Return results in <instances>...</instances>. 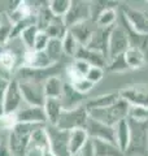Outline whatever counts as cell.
Wrapping results in <instances>:
<instances>
[{
	"label": "cell",
	"instance_id": "obj_33",
	"mask_svg": "<svg viewBox=\"0 0 148 156\" xmlns=\"http://www.w3.org/2000/svg\"><path fill=\"white\" fill-rule=\"evenodd\" d=\"M105 69L111 73H125V72H129L130 68L126 64L125 56L121 55V56H117L108 61V65Z\"/></svg>",
	"mask_w": 148,
	"mask_h": 156
},
{
	"label": "cell",
	"instance_id": "obj_25",
	"mask_svg": "<svg viewBox=\"0 0 148 156\" xmlns=\"http://www.w3.org/2000/svg\"><path fill=\"white\" fill-rule=\"evenodd\" d=\"M95 156H125L116 143L101 139H91Z\"/></svg>",
	"mask_w": 148,
	"mask_h": 156
},
{
	"label": "cell",
	"instance_id": "obj_22",
	"mask_svg": "<svg viewBox=\"0 0 148 156\" xmlns=\"http://www.w3.org/2000/svg\"><path fill=\"white\" fill-rule=\"evenodd\" d=\"M115 139H116V144L118 146L123 155H125V151L129 146L130 142V125H129V120L125 119L120 121L118 124H116L115 126Z\"/></svg>",
	"mask_w": 148,
	"mask_h": 156
},
{
	"label": "cell",
	"instance_id": "obj_21",
	"mask_svg": "<svg viewBox=\"0 0 148 156\" xmlns=\"http://www.w3.org/2000/svg\"><path fill=\"white\" fill-rule=\"evenodd\" d=\"M44 112L47 116V125L56 126L58 120L64 112V107L60 99H53V98H47L43 104Z\"/></svg>",
	"mask_w": 148,
	"mask_h": 156
},
{
	"label": "cell",
	"instance_id": "obj_7",
	"mask_svg": "<svg viewBox=\"0 0 148 156\" xmlns=\"http://www.w3.org/2000/svg\"><path fill=\"white\" fill-rule=\"evenodd\" d=\"M46 130L49 139V151L55 156H72L69 152V131L52 125H46Z\"/></svg>",
	"mask_w": 148,
	"mask_h": 156
},
{
	"label": "cell",
	"instance_id": "obj_14",
	"mask_svg": "<svg viewBox=\"0 0 148 156\" xmlns=\"http://www.w3.org/2000/svg\"><path fill=\"white\" fill-rule=\"evenodd\" d=\"M96 29H97L96 22L91 18V20H87V21H83V22L77 23V25L70 26L68 30L74 38H76L78 44L82 46V47H86Z\"/></svg>",
	"mask_w": 148,
	"mask_h": 156
},
{
	"label": "cell",
	"instance_id": "obj_26",
	"mask_svg": "<svg viewBox=\"0 0 148 156\" xmlns=\"http://www.w3.org/2000/svg\"><path fill=\"white\" fill-rule=\"evenodd\" d=\"M88 140H90V136L85 129H76L69 131V152L70 155L81 151L87 144Z\"/></svg>",
	"mask_w": 148,
	"mask_h": 156
},
{
	"label": "cell",
	"instance_id": "obj_39",
	"mask_svg": "<svg viewBox=\"0 0 148 156\" xmlns=\"http://www.w3.org/2000/svg\"><path fill=\"white\" fill-rule=\"evenodd\" d=\"M9 82H11L9 80H5V78L0 77V100L2 101H3V98H4V95H5V92H7Z\"/></svg>",
	"mask_w": 148,
	"mask_h": 156
},
{
	"label": "cell",
	"instance_id": "obj_9",
	"mask_svg": "<svg viewBox=\"0 0 148 156\" xmlns=\"http://www.w3.org/2000/svg\"><path fill=\"white\" fill-rule=\"evenodd\" d=\"M92 18V8L91 2H83V0H70V7L66 14L64 16V21H65L68 29L77 25L79 22L87 21V20Z\"/></svg>",
	"mask_w": 148,
	"mask_h": 156
},
{
	"label": "cell",
	"instance_id": "obj_40",
	"mask_svg": "<svg viewBox=\"0 0 148 156\" xmlns=\"http://www.w3.org/2000/svg\"><path fill=\"white\" fill-rule=\"evenodd\" d=\"M8 131H9V130H3V131H0V143L3 142V139H5L7 136H8Z\"/></svg>",
	"mask_w": 148,
	"mask_h": 156
},
{
	"label": "cell",
	"instance_id": "obj_41",
	"mask_svg": "<svg viewBox=\"0 0 148 156\" xmlns=\"http://www.w3.org/2000/svg\"><path fill=\"white\" fill-rule=\"evenodd\" d=\"M4 115H5V111H4V104H3V101L0 100V117H3Z\"/></svg>",
	"mask_w": 148,
	"mask_h": 156
},
{
	"label": "cell",
	"instance_id": "obj_16",
	"mask_svg": "<svg viewBox=\"0 0 148 156\" xmlns=\"http://www.w3.org/2000/svg\"><path fill=\"white\" fill-rule=\"evenodd\" d=\"M113 27H97L93 35L91 37L90 42L87 43L86 48L92 51L101 52L108 57V43H109V35Z\"/></svg>",
	"mask_w": 148,
	"mask_h": 156
},
{
	"label": "cell",
	"instance_id": "obj_13",
	"mask_svg": "<svg viewBox=\"0 0 148 156\" xmlns=\"http://www.w3.org/2000/svg\"><path fill=\"white\" fill-rule=\"evenodd\" d=\"M85 130L87 131L90 139H101V140H108V142L116 143L115 128H113V126L103 124V122H100V121L93 120V119H91L90 116H88V120H87Z\"/></svg>",
	"mask_w": 148,
	"mask_h": 156
},
{
	"label": "cell",
	"instance_id": "obj_11",
	"mask_svg": "<svg viewBox=\"0 0 148 156\" xmlns=\"http://www.w3.org/2000/svg\"><path fill=\"white\" fill-rule=\"evenodd\" d=\"M14 117H16V122L31 124V125H38V126L47 125V116H46V112H44L43 107L23 104L14 113Z\"/></svg>",
	"mask_w": 148,
	"mask_h": 156
},
{
	"label": "cell",
	"instance_id": "obj_2",
	"mask_svg": "<svg viewBox=\"0 0 148 156\" xmlns=\"http://www.w3.org/2000/svg\"><path fill=\"white\" fill-rule=\"evenodd\" d=\"M129 125L130 142L125 151V156H148V122L129 120Z\"/></svg>",
	"mask_w": 148,
	"mask_h": 156
},
{
	"label": "cell",
	"instance_id": "obj_15",
	"mask_svg": "<svg viewBox=\"0 0 148 156\" xmlns=\"http://www.w3.org/2000/svg\"><path fill=\"white\" fill-rule=\"evenodd\" d=\"M60 100H61V104L64 107V111H69V109H74V108H77V107L83 105L87 100V96L76 91L73 89V86L69 83V82L65 81L64 91H62Z\"/></svg>",
	"mask_w": 148,
	"mask_h": 156
},
{
	"label": "cell",
	"instance_id": "obj_10",
	"mask_svg": "<svg viewBox=\"0 0 148 156\" xmlns=\"http://www.w3.org/2000/svg\"><path fill=\"white\" fill-rule=\"evenodd\" d=\"M18 83L25 104L43 107L44 101H46V95H44L43 89L44 83L37 81H18Z\"/></svg>",
	"mask_w": 148,
	"mask_h": 156
},
{
	"label": "cell",
	"instance_id": "obj_6",
	"mask_svg": "<svg viewBox=\"0 0 148 156\" xmlns=\"http://www.w3.org/2000/svg\"><path fill=\"white\" fill-rule=\"evenodd\" d=\"M130 48V41L126 30L122 25L113 26L111 35H109V43H108V61L115 58L117 56L125 55V52Z\"/></svg>",
	"mask_w": 148,
	"mask_h": 156
},
{
	"label": "cell",
	"instance_id": "obj_8",
	"mask_svg": "<svg viewBox=\"0 0 148 156\" xmlns=\"http://www.w3.org/2000/svg\"><path fill=\"white\" fill-rule=\"evenodd\" d=\"M120 92L122 100H125L130 107H140L148 109V85L135 83L126 86Z\"/></svg>",
	"mask_w": 148,
	"mask_h": 156
},
{
	"label": "cell",
	"instance_id": "obj_17",
	"mask_svg": "<svg viewBox=\"0 0 148 156\" xmlns=\"http://www.w3.org/2000/svg\"><path fill=\"white\" fill-rule=\"evenodd\" d=\"M49 150V139L46 130V126H38V128L33 131L30 136V142H29V152H44V151Z\"/></svg>",
	"mask_w": 148,
	"mask_h": 156
},
{
	"label": "cell",
	"instance_id": "obj_31",
	"mask_svg": "<svg viewBox=\"0 0 148 156\" xmlns=\"http://www.w3.org/2000/svg\"><path fill=\"white\" fill-rule=\"evenodd\" d=\"M62 42V50H64V53H65V57H70V58H74L77 55L78 50H79V44H78V42L76 41V38H74L70 33L65 34V37L61 39Z\"/></svg>",
	"mask_w": 148,
	"mask_h": 156
},
{
	"label": "cell",
	"instance_id": "obj_35",
	"mask_svg": "<svg viewBox=\"0 0 148 156\" xmlns=\"http://www.w3.org/2000/svg\"><path fill=\"white\" fill-rule=\"evenodd\" d=\"M127 119L136 122H148V109L140 107H130Z\"/></svg>",
	"mask_w": 148,
	"mask_h": 156
},
{
	"label": "cell",
	"instance_id": "obj_30",
	"mask_svg": "<svg viewBox=\"0 0 148 156\" xmlns=\"http://www.w3.org/2000/svg\"><path fill=\"white\" fill-rule=\"evenodd\" d=\"M38 33H39V29L37 27V25H30V26L25 27L23 30H21V33H19L17 37L21 39L22 44L26 47L27 51H33L34 42H35V37Z\"/></svg>",
	"mask_w": 148,
	"mask_h": 156
},
{
	"label": "cell",
	"instance_id": "obj_43",
	"mask_svg": "<svg viewBox=\"0 0 148 156\" xmlns=\"http://www.w3.org/2000/svg\"><path fill=\"white\" fill-rule=\"evenodd\" d=\"M146 13H147V16H148V11H146Z\"/></svg>",
	"mask_w": 148,
	"mask_h": 156
},
{
	"label": "cell",
	"instance_id": "obj_37",
	"mask_svg": "<svg viewBox=\"0 0 148 156\" xmlns=\"http://www.w3.org/2000/svg\"><path fill=\"white\" fill-rule=\"evenodd\" d=\"M49 37L44 31L39 30V33L35 37V42H34V50L33 51H44L48 46Z\"/></svg>",
	"mask_w": 148,
	"mask_h": 156
},
{
	"label": "cell",
	"instance_id": "obj_38",
	"mask_svg": "<svg viewBox=\"0 0 148 156\" xmlns=\"http://www.w3.org/2000/svg\"><path fill=\"white\" fill-rule=\"evenodd\" d=\"M72 156H95V154H93V147H92V142L91 139L87 142V144L83 147L81 151H78L77 154H74Z\"/></svg>",
	"mask_w": 148,
	"mask_h": 156
},
{
	"label": "cell",
	"instance_id": "obj_12",
	"mask_svg": "<svg viewBox=\"0 0 148 156\" xmlns=\"http://www.w3.org/2000/svg\"><path fill=\"white\" fill-rule=\"evenodd\" d=\"M3 104L5 115H14L25 104L21 89H19V83L16 78H12L11 82H9L7 92L3 98Z\"/></svg>",
	"mask_w": 148,
	"mask_h": 156
},
{
	"label": "cell",
	"instance_id": "obj_36",
	"mask_svg": "<svg viewBox=\"0 0 148 156\" xmlns=\"http://www.w3.org/2000/svg\"><path fill=\"white\" fill-rule=\"evenodd\" d=\"M104 74H105V69L104 68H99V66H91L88 69L87 74H86V78L90 82H92L93 85H97L103 78H104Z\"/></svg>",
	"mask_w": 148,
	"mask_h": 156
},
{
	"label": "cell",
	"instance_id": "obj_20",
	"mask_svg": "<svg viewBox=\"0 0 148 156\" xmlns=\"http://www.w3.org/2000/svg\"><path fill=\"white\" fill-rule=\"evenodd\" d=\"M120 99H121L120 92H108V94H101L95 98H91V99H87L85 105L87 111L101 109V108H107V107L113 105Z\"/></svg>",
	"mask_w": 148,
	"mask_h": 156
},
{
	"label": "cell",
	"instance_id": "obj_1",
	"mask_svg": "<svg viewBox=\"0 0 148 156\" xmlns=\"http://www.w3.org/2000/svg\"><path fill=\"white\" fill-rule=\"evenodd\" d=\"M38 125L17 122L8 133V147L11 156H27L30 136Z\"/></svg>",
	"mask_w": 148,
	"mask_h": 156
},
{
	"label": "cell",
	"instance_id": "obj_18",
	"mask_svg": "<svg viewBox=\"0 0 148 156\" xmlns=\"http://www.w3.org/2000/svg\"><path fill=\"white\" fill-rule=\"evenodd\" d=\"M52 65L53 62L44 51H29L25 55L22 64V66L30 68V69H47Z\"/></svg>",
	"mask_w": 148,
	"mask_h": 156
},
{
	"label": "cell",
	"instance_id": "obj_4",
	"mask_svg": "<svg viewBox=\"0 0 148 156\" xmlns=\"http://www.w3.org/2000/svg\"><path fill=\"white\" fill-rule=\"evenodd\" d=\"M120 16L131 31L148 37V16L144 11H139L130 5H121Z\"/></svg>",
	"mask_w": 148,
	"mask_h": 156
},
{
	"label": "cell",
	"instance_id": "obj_24",
	"mask_svg": "<svg viewBox=\"0 0 148 156\" xmlns=\"http://www.w3.org/2000/svg\"><path fill=\"white\" fill-rule=\"evenodd\" d=\"M125 60L130 70H139L147 65V55L139 48L130 47L125 52Z\"/></svg>",
	"mask_w": 148,
	"mask_h": 156
},
{
	"label": "cell",
	"instance_id": "obj_5",
	"mask_svg": "<svg viewBox=\"0 0 148 156\" xmlns=\"http://www.w3.org/2000/svg\"><path fill=\"white\" fill-rule=\"evenodd\" d=\"M88 120V111L86 105L77 107L74 109L64 111L57 122V128L65 131H72L76 129H85Z\"/></svg>",
	"mask_w": 148,
	"mask_h": 156
},
{
	"label": "cell",
	"instance_id": "obj_3",
	"mask_svg": "<svg viewBox=\"0 0 148 156\" xmlns=\"http://www.w3.org/2000/svg\"><path fill=\"white\" fill-rule=\"evenodd\" d=\"M129 108H130V105L127 104L125 100L120 99L117 103H115L111 107H107V108L88 111V116H90L91 119L100 121V122L105 124V125L115 126L116 124L120 122V121L127 119Z\"/></svg>",
	"mask_w": 148,
	"mask_h": 156
},
{
	"label": "cell",
	"instance_id": "obj_32",
	"mask_svg": "<svg viewBox=\"0 0 148 156\" xmlns=\"http://www.w3.org/2000/svg\"><path fill=\"white\" fill-rule=\"evenodd\" d=\"M70 7V0H51L48 2V8L55 17H62L66 14Z\"/></svg>",
	"mask_w": 148,
	"mask_h": 156
},
{
	"label": "cell",
	"instance_id": "obj_29",
	"mask_svg": "<svg viewBox=\"0 0 148 156\" xmlns=\"http://www.w3.org/2000/svg\"><path fill=\"white\" fill-rule=\"evenodd\" d=\"M44 52L47 53V56L51 58V61L53 64L62 62L64 57H65V53H64V50H62L61 39H49L48 46L46 50H44Z\"/></svg>",
	"mask_w": 148,
	"mask_h": 156
},
{
	"label": "cell",
	"instance_id": "obj_28",
	"mask_svg": "<svg viewBox=\"0 0 148 156\" xmlns=\"http://www.w3.org/2000/svg\"><path fill=\"white\" fill-rule=\"evenodd\" d=\"M93 21L96 22L97 27H113L118 21V13L116 8H107L104 11H101L100 13L95 17Z\"/></svg>",
	"mask_w": 148,
	"mask_h": 156
},
{
	"label": "cell",
	"instance_id": "obj_34",
	"mask_svg": "<svg viewBox=\"0 0 148 156\" xmlns=\"http://www.w3.org/2000/svg\"><path fill=\"white\" fill-rule=\"evenodd\" d=\"M69 83L73 86V89L76 91H78L82 95H86V96H87L88 92H91L92 89L95 87V85L88 81L86 77H81V78H78V80H74L72 82H69Z\"/></svg>",
	"mask_w": 148,
	"mask_h": 156
},
{
	"label": "cell",
	"instance_id": "obj_42",
	"mask_svg": "<svg viewBox=\"0 0 148 156\" xmlns=\"http://www.w3.org/2000/svg\"><path fill=\"white\" fill-rule=\"evenodd\" d=\"M41 156H55V155H53L49 150H47V151H44V152H42V155H41Z\"/></svg>",
	"mask_w": 148,
	"mask_h": 156
},
{
	"label": "cell",
	"instance_id": "obj_23",
	"mask_svg": "<svg viewBox=\"0 0 148 156\" xmlns=\"http://www.w3.org/2000/svg\"><path fill=\"white\" fill-rule=\"evenodd\" d=\"M64 85H65V80H62L61 76H52L47 78L43 85L46 99L47 98L60 99L64 91Z\"/></svg>",
	"mask_w": 148,
	"mask_h": 156
},
{
	"label": "cell",
	"instance_id": "obj_27",
	"mask_svg": "<svg viewBox=\"0 0 148 156\" xmlns=\"http://www.w3.org/2000/svg\"><path fill=\"white\" fill-rule=\"evenodd\" d=\"M43 31L49 37V39H62L68 33V26L62 17H53Z\"/></svg>",
	"mask_w": 148,
	"mask_h": 156
},
{
	"label": "cell",
	"instance_id": "obj_19",
	"mask_svg": "<svg viewBox=\"0 0 148 156\" xmlns=\"http://www.w3.org/2000/svg\"><path fill=\"white\" fill-rule=\"evenodd\" d=\"M74 58H79V60L86 61L90 66H99V68H107L108 65V57L101 52L88 50L86 47H79L77 55Z\"/></svg>",
	"mask_w": 148,
	"mask_h": 156
}]
</instances>
